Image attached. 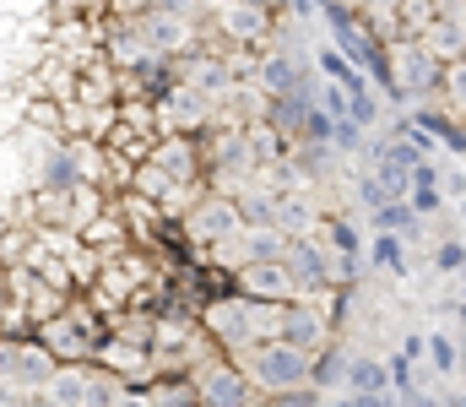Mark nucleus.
<instances>
[{
	"instance_id": "obj_29",
	"label": "nucleus",
	"mask_w": 466,
	"mask_h": 407,
	"mask_svg": "<svg viewBox=\"0 0 466 407\" xmlns=\"http://www.w3.org/2000/svg\"><path fill=\"white\" fill-rule=\"evenodd\" d=\"M456 212H461V223H466V196H456Z\"/></svg>"
},
{
	"instance_id": "obj_30",
	"label": "nucleus",
	"mask_w": 466,
	"mask_h": 407,
	"mask_svg": "<svg viewBox=\"0 0 466 407\" xmlns=\"http://www.w3.org/2000/svg\"><path fill=\"white\" fill-rule=\"evenodd\" d=\"M0 304H5V271H0Z\"/></svg>"
},
{
	"instance_id": "obj_13",
	"label": "nucleus",
	"mask_w": 466,
	"mask_h": 407,
	"mask_svg": "<svg viewBox=\"0 0 466 407\" xmlns=\"http://www.w3.org/2000/svg\"><path fill=\"white\" fill-rule=\"evenodd\" d=\"M348 364H352V348L342 342V337H331L320 353H309V392L337 397V392L348 386Z\"/></svg>"
},
{
	"instance_id": "obj_25",
	"label": "nucleus",
	"mask_w": 466,
	"mask_h": 407,
	"mask_svg": "<svg viewBox=\"0 0 466 407\" xmlns=\"http://www.w3.org/2000/svg\"><path fill=\"white\" fill-rule=\"evenodd\" d=\"M315 407H352V397H348V392H342V397H320Z\"/></svg>"
},
{
	"instance_id": "obj_26",
	"label": "nucleus",
	"mask_w": 466,
	"mask_h": 407,
	"mask_svg": "<svg viewBox=\"0 0 466 407\" xmlns=\"http://www.w3.org/2000/svg\"><path fill=\"white\" fill-rule=\"evenodd\" d=\"M238 5H260V11H277V5H288V0H238Z\"/></svg>"
},
{
	"instance_id": "obj_4",
	"label": "nucleus",
	"mask_w": 466,
	"mask_h": 407,
	"mask_svg": "<svg viewBox=\"0 0 466 407\" xmlns=\"http://www.w3.org/2000/svg\"><path fill=\"white\" fill-rule=\"evenodd\" d=\"M179 229H185V239L207 256V250H218V245H228V239H238L244 234V212H238V196H228V190H201V201L179 218Z\"/></svg>"
},
{
	"instance_id": "obj_28",
	"label": "nucleus",
	"mask_w": 466,
	"mask_h": 407,
	"mask_svg": "<svg viewBox=\"0 0 466 407\" xmlns=\"http://www.w3.org/2000/svg\"><path fill=\"white\" fill-rule=\"evenodd\" d=\"M456 310H461V321H466V282H461V293H456Z\"/></svg>"
},
{
	"instance_id": "obj_12",
	"label": "nucleus",
	"mask_w": 466,
	"mask_h": 407,
	"mask_svg": "<svg viewBox=\"0 0 466 407\" xmlns=\"http://www.w3.org/2000/svg\"><path fill=\"white\" fill-rule=\"evenodd\" d=\"M233 288L249 293V299H266V304L293 299V277H288L282 261H244V267H233Z\"/></svg>"
},
{
	"instance_id": "obj_19",
	"label": "nucleus",
	"mask_w": 466,
	"mask_h": 407,
	"mask_svg": "<svg viewBox=\"0 0 466 407\" xmlns=\"http://www.w3.org/2000/svg\"><path fill=\"white\" fill-rule=\"evenodd\" d=\"M119 392H125L119 375H109L104 364H87V397H82V407H115Z\"/></svg>"
},
{
	"instance_id": "obj_6",
	"label": "nucleus",
	"mask_w": 466,
	"mask_h": 407,
	"mask_svg": "<svg viewBox=\"0 0 466 407\" xmlns=\"http://www.w3.org/2000/svg\"><path fill=\"white\" fill-rule=\"evenodd\" d=\"M190 381H196L201 407H255L260 402V392L249 386V375L233 364L228 353H207V359L190 370Z\"/></svg>"
},
{
	"instance_id": "obj_16",
	"label": "nucleus",
	"mask_w": 466,
	"mask_h": 407,
	"mask_svg": "<svg viewBox=\"0 0 466 407\" xmlns=\"http://www.w3.org/2000/svg\"><path fill=\"white\" fill-rule=\"evenodd\" d=\"M147 407H201L190 375H152L147 381Z\"/></svg>"
},
{
	"instance_id": "obj_21",
	"label": "nucleus",
	"mask_w": 466,
	"mask_h": 407,
	"mask_svg": "<svg viewBox=\"0 0 466 407\" xmlns=\"http://www.w3.org/2000/svg\"><path fill=\"white\" fill-rule=\"evenodd\" d=\"M434 267L440 271H466V245L461 239H440V245H434Z\"/></svg>"
},
{
	"instance_id": "obj_31",
	"label": "nucleus",
	"mask_w": 466,
	"mask_h": 407,
	"mask_svg": "<svg viewBox=\"0 0 466 407\" xmlns=\"http://www.w3.org/2000/svg\"><path fill=\"white\" fill-rule=\"evenodd\" d=\"M255 407H266V402H255Z\"/></svg>"
},
{
	"instance_id": "obj_22",
	"label": "nucleus",
	"mask_w": 466,
	"mask_h": 407,
	"mask_svg": "<svg viewBox=\"0 0 466 407\" xmlns=\"http://www.w3.org/2000/svg\"><path fill=\"white\" fill-rule=\"evenodd\" d=\"M396 407H440V397H429V392L412 381V386H401V392H396Z\"/></svg>"
},
{
	"instance_id": "obj_14",
	"label": "nucleus",
	"mask_w": 466,
	"mask_h": 407,
	"mask_svg": "<svg viewBox=\"0 0 466 407\" xmlns=\"http://www.w3.org/2000/svg\"><path fill=\"white\" fill-rule=\"evenodd\" d=\"M87 364H93V359H82V364H60L38 397L55 402V407H82V397H87Z\"/></svg>"
},
{
	"instance_id": "obj_10",
	"label": "nucleus",
	"mask_w": 466,
	"mask_h": 407,
	"mask_svg": "<svg viewBox=\"0 0 466 407\" xmlns=\"http://www.w3.org/2000/svg\"><path fill=\"white\" fill-rule=\"evenodd\" d=\"M320 196L315 185H299V190H271V229H282L288 239H304V234H320Z\"/></svg>"
},
{
	"instance_id": "obj_15",
	"label": "nucleus",
	"mask_w": 466,
	"mask_h": 407,
	"mask_svg": "<svg viewBox=\"0 0 466 407\" xmlns=\"http://www.w3.org/2000/svg\"><path fill=\"white\" fill-rule=\"evenodd\" d=\"M418 38H423L440 60H461L466 55V16H434Z\"/></svg>"
},
{
	"instance_id": "obj_9",
	"label": "nucleus",
	"mask_w": 466,
	"mask_h": 407,
	"mask_svg": "<svg viewBox=\"0 0 466 407\" xmlns=\"http://www.w3.org/2000/svg\"><path fill=\"white\" fill-rule=\"evenodd\" d=\"M174 185H207V158H201V136H179V131H163L147 152Z\"/></svg>"
},
{
	"instance_id": "obj_17",
	"label": "nucleus",
	"mask_w": 466,
	"mask_h": 407,
	"mask_svg": "<svg viewBox=\"0 0 466 407\" xmlns=\"http://www.w3.org/2000/svg\"><path fill=\"white\" fill-rule=\"evenodd\" d=\"M342 392H390V364L385 359H358L348 364V386Z\"/></svg>"
},
{
	"instance_id": "obj_2",
	"label": "nucleus",
	"mask_w": 466,
	"mask_h": 407,
	"mask_svg": "<svg viewBox=\"0 0 466 407\" xmlns=\"http://www.w3.org/2000/svg\"><path fill=\"white\" fill-rule=\"evenodd\" d=\"M440 76H445V60L423 44V38H396L385 44V87L407 104H429L440 98Z\"/></svg>"
},
{
	"instance_id": "obj_1",
	"label": "nucleus",
	"mask_w": 466,
	"mask_h": 407,
	"mask_svg": "<svg viewBox=\"0 0 466 407\" xmlns=\"http://www.w3.org/2000/svg\"><path fill=\"white\" fill-rule=\"evenodd\" d=\"M233 364L249 375V386L260 397H282V392H304L309 386V353L282 342V337H266V342H249L244 353H233Z\"/></svg>"
},
{
	"instance_id": "obj_24",
	"label": "nucleus",
	"mask_w": 466,
	"mask_h": 407,
	"mask_svg": "<svg viewBox=\"0 0 466 407\" xmlns=\"http://www.w3.org/2000/svg\"><path fill=\"white\" fill-rule=\"evenodd\" d=\"M11 229H16V212H11V207H5V201H0V239H5V234H11Z\"/></svg>"
},
{
	"instance_id": "obj_7",
	"label": "nucleus",
	"mask_w": 466,
	"mask_h": 407,
	"mask_svg": "<svg viewBox=\"0 0 466 407\" xmlns=\"http://www.w3.org/2000/svg\"><path fill=\"white\" fill-rule=\"evenodd\" d=\"M277 337L293 342V348H304V353H320V348L337 337V326H331V315H326V299H288Z\"/></svg>"
},
{
	"instance_id": "obj_11",
	"label": "nucleus",
	"mask_w": 466,
	"mask_h": 407,
	"mask_svg": "<svg viewBox=\"0 0 466 407\" xmlns=\"http://www.w3.org/2000/svg\"><path fill=\"white\" fill-rule=\"evenodd\" d=\"M93 364H104L109 375H119L125 386H147L157 370H152V348H141V342H125V337H104L98 342V353H93Z\"/></svg>"
},
{
	"instance_id": "obj_18",
	"label": "nucleus",
	"mask_w": 466,
	"mask_h": 407,
	"mask_svg": "<svg viewBox=\"0 0 466 407\" xmlns=\"http://www.w3.org/2000/svg\"><path fill=\"white\" fill-rule=\"evenodd\" d=\"M423 342H429L423 353H429V370H434V375H456V370H461V342H456L451 331L434 326V331H423Z\"/></svg>"
},
{
	"instance_id": "obj_5",
	"label": "nucleus",
	"mask_w": 466,
	"mask_h": 407,
	"mask_svg": "<svg viewBox=\"0 0 466 407\" xmlns=\"http://www.w3.org/2000/svg\"><path fill=\"white\" fill-rule=\"evenodd\" d=\"M331 261H337V250H331L320 234L288 239V250H282V267H288V277H293V299H326V293L337 288Z\"/></svg>"
},
{
	"instance_id": "obj_27",
	"label": "nucleus",
	"mask_w": 466,
	"mask_h": 407,
	"mask_svg": "<svg viewBox=\"0 0 466 407\" xmlns=\"http://www.w3.org/2000/svg\"><path fill=\"white\" fill-rule=\"evenodd\" d=\"M440 407H466V397H440Z\"/></svg>"
},
{
	"instance_id": "obj_23",
	"label": "nucleus",
	"mask_w": 466,
	"mask_h": 407,
	"mask_svg": "<svg viewBox=\"0 0 466 407\" xmlns=\"http://www.w3.org/2000/svg\"><path fill=\"white\" fill-rule=\"evenodd\" d=\"M115 407H147V386H125Z\"/></svg>"
},
{
	"instance_id": "obj_3",
	"label": "nucleus",
	"mask_w": 466,
	"mask_h": 407,
	"mask_svg": "<svg viewBox=\"0 0 466 407\" xmlns=\"http://www.w3.org/2000/svg\"><path fill=\"white\" fill-rule=\"evenodd\" d=\"M55 370H60V359H55L33 331H22V337H5V331H0V386H5V392H16L22 402H33V397L49 386Z\"/></svg>"
},
{
	"instance_id": "obj_8",
	"label": "nucleus",
	"mask_w": 466,
	"mask_h": 407,
	"mask_svg": "<svg viewBox=\"0 0 466 407\" xmlns=\"http://www.w3.org/2000/svg\"><path fill=\"white\" fill-rule=\"evenodd\" d=\"M152 109H157V126H163V131H179V136H201L212 126V115H218V104H212L207 93L185 87V82H174Z\"/></svg>"
},
{
	"instance_id": "obj_20",
	"label": "nucleus",
	"mask_w": 466,
	"mask_h": 407,
	"mask_svg": "<svg viewBox=\"0 0 466 407\" xmlns=\"http://www.w3.org/2000/svg\"><path fill=\"white\" fill-rule=\"evenodd\" d=\"M401 245H407L401 234H385V229H380V234L369 239V261L385 267V271H407V250H401Z\"/></svg>"
}]
</instances>
